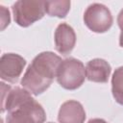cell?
<instances>
[{
	"label": "cell",
	"instance_id": "9a60e30c",
	"mask_svg": "<svg viewBox=\"0 0 123 123\" xmlns=\"http://www.w3.org/2000/svg\"><path fill=\"white\" fill-rule=\"evenodd\" d=\"M119 45L123 47V30H121V33L119 36Z\"/></svg>",
	"mask_w": 123,
	"mask_h": 123
},
{
	"label": "cell",
	"instance_id": "9c48e42d",
	"mask_svg": "<svg viewBox=\"0 0 123 123\" xmlns=\"http://www.w3.org/2000/svg\"><path fill=\"white\" fill-rule=\"evenodd\" d=\"M111 72L110 63L103 59H93L86 65V79L94 83H107Z\"/></svg>",
	"mask_w": 123,
	"mask_h": 123
},
{
	"label": "cell",
	"instance_id": "6da1fadb",
	"mask_svg": "<svg viewBox=\"0 0 123 123\" xmlns=\"http://www.w3.org/2000/svg\"><path fill=\"white\" fill-rule=\"evenodd\" d=\"M62 60L53 52H41L34 58L26 69L21 86L33 95H39L49 88L54 78H57Z\"/></svg>",
	"mask_w": 123,
	"mask_h": 123
},
{
	"label": "cell",
	"instance_id": "7a4b0ae2",
	"mask_svg": "<svg viewBox=\"0 0 123 123\" xmlns=\"http://www.w3.org/2000/svg\"><path fill=\"white\" fill-rule=\"evenodd\" d=\"M7 112V123H44L46 120L44 109L32 96Z\"/></svg>",
	"mask_w": 123,
	"mask_h": 123
},
{
	"label": "cell",
	"instance_id": "8fae6325",
	"mask_svg": "<svg viewBox=\"0 0 123 123\" xmlns=\"http://www.w3.org/2000/svg\"><path fill=\"white\" fill-rule=\"evenodd\" d=\"M111 92L114 100L123 105V66L115 69L111 78Z\"/></svg>",
	"mask_w": 123,
	"mask_h": 123
},
{
	"label": "cell",
	"instance_id": "5bb4252c",
	"mask_svg": "<svg viewBox=\"0 0 123 123\" xmlns=\"http://www.w3.org/2000/svg\"><path fill=\"white\" fill-rule=\"evenodd\" d=\"M87 123H108V122L102 118H93V119L88 120Z\"/></svg>",
	"mask_w": 123,
	"mask_h": 123
},
{
	"label": "cell",
	"instance_id": "2e32d148",
	"mask_svg": "<svg viewBox=\"0 0 123 123\" xmlns=\"http://www.w3.org/2000/svg\"><path fill=\"white\" fill-rule=\"evenodd\" d=\"M49 123H53V122H49Z\"/></svg>",
	"mask_w": 123,
	"mask_h": 123
},
{
	"label": "cell",
	"instance_id": "52a82bcc",
	"mask_svg": "<svg viewBox=\"0 0 123 123\" xmlns=\"http://www.w3.org/2000/svg\"><path fill=\"white\" fill-rule=\"evenodd\" d=\"M54 39L56 50L65 56L72 52L76 44V34L71 26L66 23H61L55 31Z\"/></svg>",
	"mask_w": 123,
	"mask_h": 123
},
{
	"label": "cell",
	"instance_id": "3957f363",
	"mask_svg": "<svg viewBox=\"0 0 123 123\" xmlns=\"http://www.w3.org/2000/svg\"><path fill=\"white\" fill-rule=\"evenodd\" d=\"M86 78V67L81 61L75 58L62 60L57 74V81L62 87L68 90L77 89L84 84Z\"/></svg>",
	"mask_w": 123,
	"mask_h": 123
},
{
	"label": "cell",
	"instance_id": "30bf717a",
	"mask_svg": "<svg viewBox=\"0 0 123 123\" xmlns=\"http://www.w3.org/2000/svg\"><path fill=\"white\" fill-rule=\"evenodd\" d=\"M70 1H45V12L50 16L63 18L67 15L70 10Z\"/></svg>",
	"mask_w": 123,
	"mask_h": 123
},
{
	"label": "cell",
	"instance_id": "4fadbf2b",
	"mask_svg": "<svg viewBox=\"0 0 123 123\" xmlns=\"http://www.w3.org/2000/svg\"><path fill=\"white\" fill-rule=\"evenodd\" d=\"M117 24L121 30H123V9L120 11L117 16Z\"/></svg>",
	"mask_w": 123,
	"mask_h": 123
},
{
	"label": "cell",
	"instance_id": "8992f818",
	"mask_svg": "<svg viewBox=\"0 0 123 123\" xmlns=\"http://www.w3.org/2000/svg\"><path fill=\"white\" fill-rule=\"evenodd\" d=\"M26 65V60L18 54L6 53L0 59V77L3 81L16 83Z\"/></svg>",
	"mask_w": 123,
	"mask_h": 123
},
{
	"label": "cell",
	"instance_id": "ba28073f",
	"mask_svg": "<svg viewBox=\"0 0 123 123\" xmlns=\"http://www.w3.org/2000/svg\"><path fill=\"white\" fill-rule=\"evenodd\" d=\"M85 120L86 111L80 102L68 100L61 106L58 114L60 123H85Z\"/></svg>",
	"mask_w": 123,
	"mask_h": 123
},
{
	"label": "cell",
	"instance_id": "5b68a950",
	"mask_svg": "<svg viewBox=\"0 0 123 123\" xmlns=\"http://www.w3.org/2000/svg\"><path fill=\"white\" fill-rule=\"evenodd\" d=\"M84 22L90 31L101 34L111 29L113 23V18L111 11L105 5L93 3L85 11Z\"/></svg>",
	"mask_w": 123,
	"mask_h": 123
},
{
	"label": "cell",
	"instance_id": "7c38bea8",
	"mask_svg": "<svg viewBox=\"0 0 123 123\" xmlns=\"http://www.w3.org/2000/svg\"><path fill=\"white\" fill-rule=\"evenodd\" d=\"M0 20H1V31H4L11 22L10 12L5 6H0Z\"/></svg>",
	"mask_w": 123,
	"mask_h": 123
},
{
	"label": "cell",
	"instance_id": "277c9868",
	"mask_svg": "<svg viewBox=\"0 0 123 123\" xmlns=\"http://www.w3.org/2000/svg\"><path fill=\"white\" fill-rule=\"evenodd\" d=\"M13 19L20 27H29L45 14V1L19 0L12 7Z\"/></svg>",
	"mask_w": 123,
	"mask_h": 123
}]
</instances>
